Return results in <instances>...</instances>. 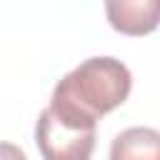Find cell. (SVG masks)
<instances>
[{
	"label": "cell",
	"instance_id": "cell-3",
	"mask_svg": "<svg viewBox=\"0 0 160 160\" xmlns=\"http://www.w3.org/2000/svg\"><path fill=\"white\" fill-rule=\"evenodd\" d=\"M105 15L120 35H150L160 28V0H105Z\"/></svg>",
	"mask_w": 160,
	"mask_h": 160
},
{
	"label": "cell",
	"instance_id": "cell-4",
	"mask_svg": "<svg viewBox=\"0 0 160 160\" xmlns=\"http://www.w3.org/2000/svg\"><path fill=\"white\" fill-rule=\"evenodd\" d=\"M110 160H160V132L152 128H128L115 135Z\"/></svg>",
	"mask_w": 160,
	"mask_h": 160
},
{
	"label": "cell",
	"instance_id": "cell-1",
	"mask_svg": "<svg viewBox=\"0 0 160 160\" xmlns=\"http://www.w3.org/2000/svg\"><path fill=\"white\" fill-rule=\"evenodd\" d=\"M130 88L132 75L128 65L115 58L98 55L82 60L78 68L62 75V80H58L48 108L70 120L98 125L102 115L128 100Z\"/></svg>",
	"mask_w": 160,
	"mask_h": 160
},
{
	"label": "cell",
	"instance_id": "cell-2",
	"mask_svg": "<svg viewBox=\"0 0 160 160\" xmlns=\"http://www.w3.org/2000/svg\"><path fill=\"white\" fill-rule=\"evenodd\" d=\"M35 145L42 160H90L95 150V125L70 120L45 108L35 122Z\"/></svg>",
	"mask_w": 160,
	"mask_h": 160
},
{
	"label": "cell",
	"instance_id": "cell-5",
	"mask_svg": "<svg viewBox=\"0 0 160 160\" xmlns=\"http://www.w3.org/2000/svg\"><path fill=\"white\" fill-rule=\"evenodd\" d=\"M0 160H28V158H25V152H22L18 145L0 140Z\"/></svg>",
	"mask_w": 160,
	"mask_h": 160
}]
</instances>
